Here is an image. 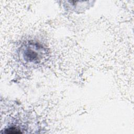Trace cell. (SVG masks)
Segmentation results:
<instances>
[{"mask_svg":"<svg viewBox=\"0 0 134 134\" xmlns=\"http://www.w3.org/2000/svg\"><path fill=\"white\" fill-rule=\"evenodd\" d=\"M47 54L44 47L34 41L26 42L19 50L20 59L24 63L30 65L41 63L46 59Z\"/></svg>","mask_w":134,"mask_h":134,"instance_id":"obj_1","label":"cell"}]
</instances>
